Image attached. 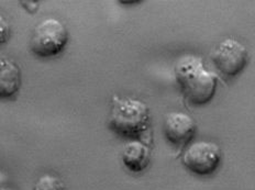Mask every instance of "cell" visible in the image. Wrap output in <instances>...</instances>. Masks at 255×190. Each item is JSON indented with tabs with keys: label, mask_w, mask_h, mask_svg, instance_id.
I'll use <instances>...</instances> for the list:
<instances>
[{
	"label": "cell",
	"mask_w": 255,
	"mask_h": 190,
	"mask_svg": "<svg viewBox=\"0 0 255 190\" xmlns=\"http://www.w3.org/2000/svg\"><path fill=\"white\" fill-rule=\"evenodd\" d=\"M175 78L184 98L194 105H204L215 97L218 77L199 56L187 54L175 65Z\"/></svg>",
	"instance_id": "7a4b0ae2"
},
{
	"label": "cell",
	"mask_w": 255,
	"mask_h": 190,
	"mask_svg": "<svg viewBox=\"0 0 255 190\" xmlns=\"http://www.w3.org/2000/svg\"><path fill=\"white\" fill-rule=\"evenodd\" d=\"M195 120L189 114L180 111L168 112L163 122V132L166 140L174 146L187 147L196 135Z\"/></svg>",
	"instance_id": "8992f818"
},
{
	"label": "cell",
	"mask_w": 255,
	"mask_h": 190,
	"mask_svg": "<svg viewBox=\"0 0 255 190\" xmlns=\"http://www.w3.org/2000/svg\"><path fill=\"white\" fill-rule=\"evenodd\" d=\"M0 190H12V189H10V188H0Z\"/></svg>",
	"instance_id": "8fae6325"
},
{
	"label": "cell",
	"mask_w": 255,
	"mask_h": 190,
	"mask_svg": "<svg viewBox=\"0 0 255 190\" xmlns=\"http://www.w3.org/2000/svg\"><path fill=\"white\" fill-rule=\"evenodd\" d=\"M22 85V72L13 60L0 57V100L14 97Z\"/></svg>",
	"instance_id": "52a82bcc"
},
{
	"label": "cell",
	"mask_w": 255,
	"mask_h": 190,
	"mask_svg": "<svg viewBox=\"0 0 255 190\" xmlns=\"http://www.w3.org/2000/svg\"><path fill=\"white\" fill-rule=\"evenodd\" d=\"M108 126L120 138L148 144L151 129L150 108L142 100L115 95L111 98Z\"/></svg>",
	"instance_id": "6da1fadb"
},
{
	"label": "cell",
	"mask_w": 255,
	"mask_h": 190,
	"mask_svg": "<svg viewBox=\"0 0 255 190\" xmlns=\"http://www.w3.org/2000/svg\"><path fill=\"white\" fill-rule=\"evenodd\" d=\"M249 59L247 46L232 38L221 41L212 54V62L217 70L228 77L240 75L248 66Z\"/></svg>",
	"instance_id": "5b68a950"
},
{
	"label": "cell",
	"mask_w": 255,
	"mask_h": 190,
	"mask_svg": "<svg viewBox=\"0 0 255 190\" xmlns=\"http://www.w3.org/2000/svg\"><path fill=\"white\" fill-rule=\"evenodd\" d=\"M222 162V152L214 142L199 141L188 145L183 152L182 164L198 176L212 175Z\"/></svg>",
	"instance_id": "277c9868"
},
{
	"label": "cell",
	"mask_w": 255,
	"mask_h": 190,
	"mask_svg": "<svg viewBox=\"0 0 255 190\" xmlns=\"http://www.w3.org/2000/svg\"><path fill=\"white\" fill-rule=\"evenodd\" d=\"M33 190H66V186L60 177L44 174L36 181Z\"/></svg>",
	"instance_id": "9c48e42d"
},
{
	"label": "cell",
	"mask_w": 255,
	"mask_h": 190,
	"mask_svg": "<svg viewBox=\"0 0 255 190\" xmlns=\"http://www.w3.org/2000/svg\"><path fill=\"white\" fill-rule=\"evenodd\" d=\"M68 40L66 26L60 20L49 18L34 26L29 42L30 51L39 59H51L65 50Z\"/></svg>",
	"instance_id": "3957f363"
},
{
	"label": "cell",
	"mask_w": 255,
	"mask_h": 190,
	"mask_svg": "<svg viewBox=\"0 0 255 190\" xmlns=\"http://www.w3.org/2000/svg\"><path fill=\"white\" fill-rule=\"evenodd\" d=\"M11 36V26L8 20L0 14V46H2L9 41Z\"/></svg>",
	"instance_id": "30bf717a"
},
{
	"label": "cell",
	"mask_w": 255,
	"mask_h": 190,
	"mask_svg": "<svg viewBox=\"0 0 255 190\" xmlns=\"http://www.w3.org/2000/svg\"><path fill=\"white\" fill-rule=\"evenodd\" d=\"M121 160L128 171L134 174L144 172L151 163L148 144L141 141H130L122 150Z\"/></svg>",
	"instance_id": "ba28073f"
}]
</instances>
